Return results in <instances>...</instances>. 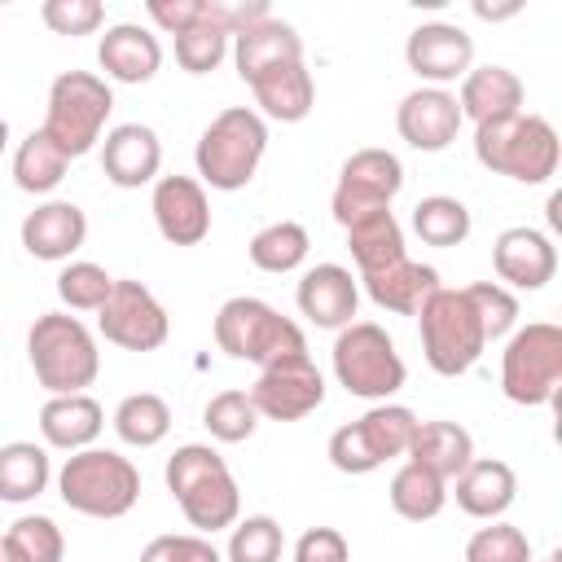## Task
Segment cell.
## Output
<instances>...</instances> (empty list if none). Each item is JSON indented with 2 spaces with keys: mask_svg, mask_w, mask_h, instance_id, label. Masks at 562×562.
Returning a JSON list of instances; mask_svg holds the SVG:
<instances>
[{
  "mask_svg": "<svg viewBox=\"0 0 562 562\" xmlns=\"http://www.w3.org/2000/svg\"><path fill=\"white\" fill-rule=\"evenodd\" d=\"M167 492L176 496L180 514L198 531L233 527L241 514V492L228 461L211 443H180L167 457Z\"/></svg>",
  "mask_w": 562,
  "mask_h": 562,
  "instance_id": "cell-1",
  "label": "cell"
},
{
  "mask_svg": "<svg viewBox=\"0 0 562 562\" xmlns=\"http://www.w3.org/2000/svg\"><path fill=\"white\" fill-rule=\"evenodd\" d=\"M26 360L35 369V382L48 395H79L101 373L97 338L70 312H44V316H35V325L26 334Z\"/></svg>",
  "mask_w": 562,
  "mask_h": 562,
  "instance_id": "cell-2",
  "label": "cell"
},
{
  "mask_svg": "<svg viewBox=\"0 0 562 562\" xmlns=\"http://www.w3.org/2000/svg\"><path fill=\"white\" fill-rule=\"evenodd\" d=\"M263 149H268L263 114L250 110V105H228L202 127L193 162H198L202 184H211L220 193H237L255 180V171L263 162Z\"/></svg>",
  "mask_w": 562,
  "mask_h": 562,
  "instance_id": "cell-3",
  "label": "cell"
},
{
  "mask_svg": "<svg viewBox=\"0 0 562 562\" xmlns=\"http://www.w3.org/2000/svg\"><path fill=\"white\" fill-rule=\"evenodd\" d=\"M57 496L83 518H123L140 501V470L114 448H79L57 470Z\"/></svg>",
  "mask_w": 562,
  "mask_h": 562,
  "instance_id": "cell-4",
  "label": "cell"
},
{
  "mask_svg": "<svg viewBox=\"0 0 562 562\" xmlns=\"http://www.w3.org/2000/svg\"><path fill=\"white\" fill-rule=\"evenodd\" d=\"M558 154L562 149H558L553 123L527 110L474 127V158L487 171L509 176L518 184H544L558 171Z\"/></svg>",
  "mask_w": 562,
  "mask_h": 562,
  "instance_id": "cell-5",
  "label": "cell"
},
{
  "mask_svg": "<svg viewBox=\"0 0 562 562\" xmlns=\"http://www.w3.org/2000/svg\"><path fill=\"white\" fill-rule=\"evenodd\" d=\"M215 347L228 351L233 360H250L259 369L290 360V356H307V338L303 329L281 316L272 303L255 299V294H237L228 303H220L215 312Z\"/></svg>",
  "mask_w": 562,
  "mask_h": 562,
  "instance_id": "cell-6",
  "label": "cell"
},
{
  "mask_svg": "<svg viewBox=\"0 0 562 562\" xmlns=\"http://www.w3.org/2000/svg\"><path fill=\"white\" fill-rule=\"evenodd\" d=\"M417 338H422V356L439 378H461L479 364L487 338L479 325V312L470 303L465 290H448L439 285L422 307H417Z\"/></svg>",
  "mask_w": 562,
  "mask_h": 562,
  "instance_id": "cell-7",
  "label": "cell"
},
{
  "mask_svg": "<svg viewBox=\"0 0 562 562\" xmlns=\"http://www.w3.org/2000/svg\"><path fill=\"white\" fill-rule=\"evenodd\" d=\"M110 110H114V92H110V83L101 75H92V70H61L48 83L44 136L66 158H83L101 140Z\"/></svg>",
  "mask_w": 562,
  "mask_h": 562,
  "instance_id": "cell-8",
  "label": "cell"
},
{
  "mask_svg": "<svg viewBox=\"0 0 562 562\" xmlns=\"http://www.w3.org/2000/svg\"><path fill=\"white\" fill-rule=\"evenodd\" d=\"M329 360H334L338 386H342L347 395L373 400V404H386V400L404 386V378H408L404 356L395 351L391 334H386L382 325H373V321H351V325H342L338 338H334Z\"/></svg>",
  "mask_w": 562,
  "mask_h": 562,
  "instance_id": "cell-9",
  "label": "cell"
},
{
  "mask_svg": "<svg viewBox=\"0 0 562 562\" xmlns=\"http://www.w3.org/2000/svg\"><path fill=\"white\" fill-rule=\"evenodd\" d=\"M562 386V329L553 321H531L509 334L501 351V391L509 404L540 408L553 404Z\"/></svg>",
  "mask_w": 562,
  "mask_h": 562,
  "instance_id": "cell-10",
  "label": "cell"
},
{
  "mask_svg": "<svg viewBox=\"0 0 562 562\" xmlns=\"http://www.w3.org/2000/svg\"><path fill=\"white\" fill-rule=\"evenodd\" d=\"M417 430V413L404 404H373L364 417L338 426L329 435V465L342 474H373L378 465L408 452V439Z\"/></svg>",
  "mask_w": 562,
  "mask_h": 562,
  "instance_id": "cell-11",
  "label": "cell"
},
{
  "mask_svg": "<svg viewBox=\"0 0 562 562\" xmlns=\"http://www.w3.org/2000/svg\"><path fill=\"white\" fill-rule=\"evenodd\" d=\"M400 189H404V162L391 149L369 145V149H356L338 167V184H334L329 211L347 228L351 220H360L369 211H391V202H395Z\"/></svg>",
  "mask_w": 562,
  "mask_h": 562,
  "instance_id": "cell-12",
  "label": "cell"
},
{
  "mask_svg": "<svg viewBox=\"0 0 562 562\" xmlns=\"http://www.w3.org/2000/svg\"><path fill=\"white\" fill-rule=\"evenodd\" d=\"M97 329L105 342L123 351H158L171 334L167 307L154 299L149 285L140 281H114L110 299L97 307Z\"/></svg>",
  "mask_w": 562,
  "mask_h": 562,
  "instance_id": "cell-13",
  "label": "cell"
},
{
  "mask_svg": "<svg viewBox=\"0 0 562 562\" xmlns=\"http://www.w3.org/2000/svg\"><path fill=\"white\" fill-rule=\"evenodd\" d=\"M255 413L268 422H299L325 404V373L312 356H290L268 369H259L255 386L246 391Z\"/></svg>",
  "mask_w": 562,
  "mask_h": 562,
  "instance_id": "cell-14",
  "label": "cell"
},
{
  "mask_svg": "<svg viewBox=\"0 0 562 562\" xmlns=\"http://www.w3.org/2000/svg\"><path fill=\"white\" fill-rule=\"evenodd\" d=\"M404 61L417 79H426V88H443L465 79L474 66V40L457 22H422L404 44Z\"/></svg>",
  "mask_w": 562,
  "mask_h": 562,
  "instance_id": "cell-15",
  "label": "cell"
},
{
  "mask_svg": "<svg viewBox=\"0 0 562 562\" xmlns=\"http://www.w3.org/2000/svg\"><path fill=\"white\" fill-rule=\"evenodd\" d=\"M149 211H154L162 241L171 246H198L211 233V202H206L202 180L193 176H158Z\"/></svg>",
  "mask_w": 562,
  "mask_h": 562,
  "instance_id": "cell-16",
  "label": "cell"
},
{
  "mask_svg": "<svg viewBox=\"0 0 562 562\" xmlns=\"http://www.w3.org/2000/svg\"><path fill=\"white\" fill-rule=\"evenodd\" d=\"M492 268L505 281V290H544L558 272V250L553 237L540 228H505L492 241Z\"/></svg>",
  "mask_w": 562,
  "mask_h": 562,
  "instance_id": "cell-17",
  "label": "cell"
},
{
  "mask_svg": "<svg viewBox=\"0 0 562 562\" xmlns=\"http://www.w3.org/2000/svg\"><path fill=\"white\" fill-rule=\"evenodd\" d=\"M461 123H465V119H461V105H457V97H452L448 88H413V92L400 101V110H395L400 136H404L413 149H422V154L448 149V145L457 140Z\"/></svg>",
  "mask_w": 562,
  "mask_h": 562,
  "instance_id": "cell-18",
  "label": "cell"
},
{
  "mask_svg": "<svg viewBox=\"0 0 562 562\" xmlns=\"http://www.w3.org/2000/svg\"><path fill=\"white\" fill-rule=\"evenodd\" d=\"M162 167V140L149 123H119L101 140V171L119 189H140L158 180Z\"/></svg>",
  "mask_w": 562,
  "mask_h": 562,
  "instance_id": "cell-19",
  "label": "cell"
},
{
  "mask_svg": "<svg viewBox=\"0 0 562 562\" xmlns=\"http://www.w3.org/2000/svg\"><path fill=\"white\" fill-rule=\"evenodd\" d=\"M299 312L316 325V329H342L351 325L356 316V303H360V285L351 277V268L342 263H316L299 277Z\"/></svg>",
  "mask_w": 562,
  "mask_h": 562,
  "instance_id": "cell-20",
  "label": "cell"
},
{
  "mask_svg": "<svg viewBox=\"0 0 562 562\" xmlns=\"http://www.w3.org/2000/svg\"><path fill=\"white\" fill-rule=\"evenodd\" d=\"M83 237H88V215L66 198H48L35 211H26V220H22V246H26V255H35L44 263L70 259L83 246Z\"/></svg>",
  "mask_w": 562,
  "mask_h": 562,
  "instance_id": "cell-21",
  "label": "cell"
},
{
  "mask_svg": "<svg viewBox=\"0 0 562 562\" xmlns=\"http://www.w3.org/2000/svg\"><path fill=\"white\" fill-rule=\"evenodd\" d=\"M97 61L114 83H149L162 66V44L140 22H114L97 44Z\"/></svg>",
  "mask_w": 562,
  "mask_h": 562,
  "instance_id": "cell-22",
  "label": "cell"
},
{
  "mask_svg": "<svg viewBox=\"0 0 562 562\" xmlns=\"http://www.w3.org/2000/svg\"><path fill=\"white\" fill-rule=\"evenodd\" d=\"M285 61H303V40H299V31L290 22L268 13L263 22H255V26L233 35V66H237L241 83H255L259 75L285 66Z\"/></svg>",
  "mask_w": 562,
  "mask_h": 562,
  "instance_id": "cell-23",
  "label": "cell"
},
{
  "mask_svg": "<svg viewBox=\"0 0 562 562\" xmlns=\"http://www.w3.org/2000/svg\"><path fill=\"white\" fill-rule=\"evenodd\" d=\"M452 496L457 505L470 514V518H483V522H496L514 496H518V474L509 461L501 457H474L457 479H452Z\"/></svg>",
  "mask_w": 562,
  "mask_h": 562,
  "instance_id": "cell-24",
  "label": "cell"
},
{
  "mask_svg": "<svg viewBox=\"0 0 562 562\" xmlns=\"http://www.w3.org/2000/svg\"><path fill=\"white\" fill-rule=\"evenodd\" d=\"M457 105H461V119H470L474 127L492 123V119H509V114L522 110V79L509 66H496V61L470 66L465 79H461Z\"/></svg>",
  "mask_w": 562,
  "mask_h": 562,
  "instance_id": "cell-25",
  "label": "cell"
},
{
  "mask_svg": "<svg viewBox=\"0 0 562 562\" xmlns=\"http://www.w3.org/2000/svg\"><path fill=\"white\" fill-rule=\"evenodd\" d=\"M101 430H105V408L88 391H79V395H48L44 408H40V435H44L48 448L79 452V448H92Z\"/></svg>",
  "mask_w": 562,
  "mask_h": 562,
  "instance_id": "cell-26",
  "label": "cell"
},
{
  "mask_svg": "<svg viewBox=\"0 0 562 562\" xmlns=\"http://www.w3.org/2000/svg\"><path fill=\"white\" fill-rule=\"evenodd\" d=\"M413 465L430 470L435 479L452 483L470 461H474V439L461 422H417L413 439H408V452H404Z\"/></svg>",
  "mask_w": 562,
  "mask_h": 562,
  "instance_id": "cell-27",
  "label": "cell"
},
{
  "mask_svg": "<svg viewBox=\"0 0 562 562\" xmlns=\"http://www.w3.org/2000/svg\"><path fill=\"white\" fill-rule=\"evenodd\" d=\"M356 281H364V294L378 307L395 312V316H417V307L439 290V272L430 263L408 259V255L400 263H391L382 272H369V277H356Z\"/></svg>",
  "mask_w": 562,
  "mask_h": 562,
  "instance_id": "cell-28",
  "label": "cell"
},
{
  "mask_svg": "<svg viewBox=\"0 0 562 562\" xmlns=\"http://www.w3.org/2000/svg\"><path fill=\"white\" fill-rule=\"evenodd\" d=\"M246 88L255 92V105L277 123H303L316 105V83H312L307 61H285V66L259 75Z\"/></svg>",
  "mask_w": 562,
  "mask_h": 562,
  "instance_id": "cell-29",
  "label": "cell"
},
{
  "mask_svg": "<svg viewBox=\"0 0 562 562\" xmlns=\"http://www.w3.org/2000/svg\"><path fill=\"white\" fill-rule=\"evenodd\" d=\"M347 250H351L360 277L382 272V268H391V263H400L408 255L404 250V228H400V220L391 211H369V215L351 220L347 224Z\"/></svg>",
  "mask_w": 562,
  "mask_h": 562,
  "instance_id": "cell-30",
  "label": "cell"
},
{
  "mask_svg": "<svg viewBox=\"0 0 562 562\" xmlns=\"http://www.w3.org/2000/svg\"><path fill=\"white\" fill-rule=\"evenodd\" d=\"M48 452L31 439H13L0 448V501L26 505L48 487Z\"/></svg>",
  "mask_w": 562,
  "mask_h": 562,
  "instance_id": "cell-31",
  "label": "cell"
},
{
  "mask_svg": "<svg viewBox=\"0 0 562 562\" xmlns=\"http://www.w3.org/2000/svg\"><path fill=\"white\" fill-rule=\"evenodd\" d=\"M307 250H312V237H307V228H303L299 220L263 224V228L250 237V246H246L250 263H255L259 272H277V277H281V272L303 268Z\"/></svg>",
  "mask_w": 562,
  "mask_h": 562,
  "instance_id": "cell-32",
  "label": "cell"
},
{
  "mask_svg": "<svg viewBox=\"0 0 562 562\" xmlns=\"http://www.w3.org/2000/svg\"><path fill=\"white\" fill-rule=\"evenodd\" d=\"M70 158L44 136V127H35L18 149H13V184L22 193H53L66 180Z\"/></svg>",
  "mask_w": 562,
  "mask_h": 562,
  "instance_id": "cell-33",
  "label": "cell"
},
{
  "mask_svg": "<svg viewBox=\"0 0 562 562\" xmlns=\"http://www.w3.org/2000/svg\"><path fill=\"white\" fill-rule=\"evenodd\" d=\"M386 496H391V509H395L400 518H408V522H426V518H435V514L448 505V483L435 479L430 470L404 461V465L391 474Z\"/></svg>",
  "mask_w": 562,
  "mask_h": 562,
  "instance_id": "cell-34",
  "label": "cell"
},
{
  "mask_svg": "<svg viewBox=\"0 0 562 562\" xmlns=\"http://www.w3.org/2000/svg\"><path fill=\"white\" fill-rule=\"evenodd\" d=\"M0 553H4V562H61L66 536L48 514H22L0 536Z\"/></svg>",
  "mask_w": 562,
  "mask_h": 562,
  "instance_id": "cell-35",
  "label": "cell"
},
{
  "mask_svg": "<svg viewBox=\"0 0 562 562\" xmlns=\"http://www.w3.org/2000/svg\"><path fill=\"white\" fill-rule=\"evenodd\" d=\"M114 430H119V439L132 443V448H154V443H162L167 430H171V408H167L162 395L136 391V395L119 400V408H114Z\"/></svg>",
  "mask_w": 562,
  "mask_h": 562,
  "instance_id": "cell-36",
  "label": "cell"
},
{
  "mask_svg": "<svg viewBox=\"0 0 562 562\" xmlns=\"http://www.w3.org/2000/svg\"><path fill=\"white\" fill-rule=\"evenodd\" d=\"M413 233L426 241V246H461L470 237V206L461 198H448V193H430L413 206Z\"/></svg>",
  "mask_w": 562,
  "mask_h": 562,
  "instance_id": "cell-37",
  "label": "cell"
},
{
  "mask_svg": "<svg viewBox=\"0 0 562 562\" xmlns=\"http://www.w3.org/2000/svg\"><path fill=\"white\" fill-rule=\"evenodd\" d=\"M202 426L220 443H246L255 435V426H259V413H255V404H250L246 391H220V395L206 400Z\"/></svg>",
  "mask_w": 562,
  "mask_h": 562,
  "instance_id": "cell-38",
  "label": "cell"
},
{
  "mask_svg": "<svg viewBox=\"0 0 562 562\" xmlns=\"http://www.w3.org/2000/svg\"><path fill=\"white\" fill-rule=\"evenodd\" d=\"M281 549H285L281 522L272 514H250V518L233 522L224 558L228 562H281Z\"/></svg>",
  "mask_w": 562,
  "mask_h": 562,
  "instance_id": "cell-39",
  "label": "cell"
},
{
  "mask_svg": "<svg viewBox=\"0 0 562 562\" xmlns=\"http://www.w3.org/2000/svg\"><path fill=\"white\" fill-rule=\"evenodd\" d=\"M110 290H114V277L92 259H70L57 272V299L70 312H97L110 299Z\"/></svg>",
  "mask_w": 562,
  "mask_h": 562,
  "instance_id": "cell-40",
  "label": "cell"
},
{
  "mask_svg": "<svg viewBox=\"0 0 562 562\" xmlns=\"http://www.w3.org/2000/svg\"><path fill=\"white\" fill-rule=\"evenodd\" d=\"M228 44H233V35L224 26H215L211 18H202L198 26H189V31L176 35V61L189 75H211L228 57Z\"/></svg>",
  "mask_w": 562,
  "mask_h": 562,
  "instance_id": "cell-41",
  "label": "cell"
},
{
  "mask_svg": "<svg viewBox=\"0 0 562 562\" xmlns=\"http://www.w3.org/2000/svg\"><path fill=\"white\" fill-rule=\"evenodd\" d=\"M465 294H470V303L479 312V325H483V338L487 342L492 338H505L518 325V299L501 281H474V285H465Z\"/></svg>",
  "mask_w": 562,
  "mask_h": 562,
  "instance_id": "cell-42",
  "label": "cell"
},
{
  "mask_svg": "<svg viewBox=\"0 0 562 562\" xmlns=\"http://www.w3.org/2000/svg\"><path fill=\"white\" fill-rule=\"evenodd\" d=\"M465 562H531V540L514 522H492L465 540Z\"/></svg>",
  "mask_w": 562,
  "mask_h": 562,
  "instance_id": "cell-43",
  "label": "cell"
},
{
  "mask_svg": "<svg viewBox=\"0 0 562 562\" xmlns=\"http://www.w3.org/2000/svg\"><path fill=\"white\" fill-rule=\"evenodd\" d=\"M40 18L57 35H92V31H101L105 9H101V0H44Z\"/></svg>",
  "mask_w": 562,
  "mask_h": 562,
  "instance_id": "cell-44",
  "label": "cell"
},
{
  "mask_svg": "<svg viewBox=\"0 0 562 562\" xmlns=\"http://www.w3.org/2000/svg\"><path fill=\"white\" fill-rule=\"evenodd\" d=\"M140 562H224L206 536H154L140 549Z\"/></svg>",
  "mask_w": 562,
  "mask_h": 562,
  "instance_id": "cell-45",
  "label": "cell"
},
{
  "mask_svg": "<svg viewBox=\"0 0 562 562\" xmlns=\"http://www.w3.org/2000/svg\"><path fill=\"white\" fill-rule=\"evenodd\" d=\"M294 562H351V544L338 527H307L294 544Z\"/></svg>",
  "mask_w": 562,
  "mask_h": 562,
  "instance_id": "cell-46",
  "label": "cell"
},
{
  "mask_svg": "<svg viewBox=\"0 0 562 562\" xmlns=\"http://www.w3.org/2000/svg\"><path fill=\"white\" fill-rule=\"evenodd\" d=\"M145 13L167 31V35H180L189 26H198L206 18V0H149Z\"/></svg>",
  "mask_w": 562,
  "mask_h": 562,
  "instance_id": "cell-47",
  "label": "cell"
},
{
  "mask_svg": "<svg viewBox=\"0 0 562 562\" xmlns=\"http://www.w3.org/2000/svg\"><path fill=\"white\" fill-rule=\"evenodd\" d=\"M4 149H9V123L0 119V158H4Z\"/></svg>",
  "mask_w": 562,
  "mask_h": 562,
  "instance_id": "cell-48",
  "label": "cell"
},
{
  "mask_svg": "<svg viewBox=\"0 0 562 562\" xmlns=\"http://www.w3.org/2000/svg\"><path fill=\"white\" fill-rule=\"evenodd\" d=\"M531 562H562V553H549V558H531Z\"/></svg>",
  "mask_w": 562,
  "mask_h": 562,
  "instance_id": "cell-49",
  "label": "cell"
},
{
  "mask_svg": "<svg viewBox=\"0 0 562 562\" xmlns=\"http://www.w3.org/2000/svg\"><path fill=\"white\" fill-rule=\"evenodd\" d=\"M0 562H4V553H0Z\"/></svg>",
  "mask_w": 562,
  "mask_h": 562,
  "instance_id": "cell-50",
  "label": "cell"
}]
</instances>
